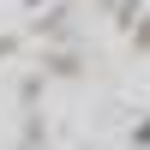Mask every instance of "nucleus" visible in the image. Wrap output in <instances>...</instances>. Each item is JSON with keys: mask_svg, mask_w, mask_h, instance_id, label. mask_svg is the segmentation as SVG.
Instances as JSON below:
<instances>
[{"mask_svg": "<svg viewBox=\"0 0 150 150\" xmlns=\"http://www.w3.org/2000/svg\"><path fill=\"white\" fill-rule=\"evenodd\" d=\"M138 144H150V120H144V126H138Z\"/></svg>", "mask_w": 150, "mask_h": 150, "instance_id": "f257e3e1", "label": "nucleus"}]
</instances>
